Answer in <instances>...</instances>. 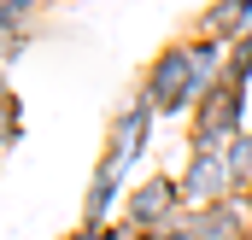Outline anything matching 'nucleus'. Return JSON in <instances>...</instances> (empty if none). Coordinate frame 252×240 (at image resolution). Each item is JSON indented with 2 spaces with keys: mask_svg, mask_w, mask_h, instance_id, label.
Wrapping results in <instances>:
<instances>
[{
  "mask_svg": "<svg viewBox=\"0 0 252 240\" xmlns=\"http://www.w3.org/2000/svg\"><path fill=\"white\" fill-rule=\"evenodd\" d=\"M182 240H252V205L247 199H217L205 211H188Z\"/></svg>",
  "mask_w": 252,
  "mask_h": 240,
  "instance_id": "nucleus-6",
  "label": "nucleus"
},
{
  "mask_svg": "<svg viewBox=\"0 0 252 240\" xmlns=\"http://www.w3.org/2000/svg\"><path fill=\"white\" fill-rule=\"evenodd\" d=\"M247 205H252V193H247Z\"/></svg>",
  "mask_w": 252,
  "mask_h": 240,
  "instance_id": "nucleus-15",
  "label": "nucleus"
},
{
  "mask_svg": "<svg viewBox=\"0 0 252 240\" xmlns=\"http://www.w3.org/2000/svg\"><path fill=\"white\" fill-rule=\"evenodd\" d=\"M176 217H188V199H182V176H147L141 187H129L124 199V223L129 229H147V235H164Z\"/></svg>",
  "mask_w": 252,
  "mask_h": 240,
  "instance_id": "nucleus-3",
  "label": "nucleus"
},
{
  "mask_svg": "<svg viewBox=\"0 0 252 240\" xmlns=\"http://www.w3.org/2000/svg\"><path fill=\"white\" fill-rule=\"evenodd\" d=\"M153 123H158V112H153L141 94H129L124 106L112 112V129H106V158L129 170V164H135V158L153 147Z\"/></svg>",
  "mask_w": 252,
  "mask_h": 240,
  "instance_id": "nucleus-4",
  "label": "nucleus"
},
{
  "mask_svg": "<svg viewBox=\"0 0 252 240\" xmlns=\"http://www.w3.org/2000/svg\"><path fill=\"white\" fill-rule=\"evenodd\" d=\"M124 164H112L106 152H100V164H94V176H88V193H82V223L88 229H106V223H118V205L129 199L124 187Z\"/></svg>",
  "mask_w": 252,
  "mask_h": 240,
  "instance_id": "nucleus-7",
  "label": "nucleus"
},
{
  "mask_svg": "<svg viewBox=\"0 0 252 240\" xmlns=\"http://www.w3.org/2000/svg\"><path fill=\"white\" fill-rule=\"evenodd\" d=\"M24 47H30V24H6V18H0V59L18 64V59H24Z\"/></svg>",
  "mask_w": 252,
  "mask_h": 240,
  "instance_id": "nucleus-11",
  "label": "nucleus"
},
{
  "mask_svg": "<svg viewBox=\"0 0 252 240\" xmlns=\"http://www.w3.org/2000/svg\"><path fill=\"white\" fill-rule=\"evenodd\" d=\"M64 240H106V229H88V223H76V229H70Z\"/></svg>",
  "mask_w": 252,
  "mask_h": 240,
  "instance_id": "nucleus-14",
  "label": "nucleus"
},
{
  "mask_svg": "<svg viewBox=\"0 0 252 240\" xmlns=\"http://www.w3.org/2000/svg\"><path fill=\"white\" fill-rule=\"evenodd\" d=\"M158 118H182L193 112L205 94H199V76H193V59H188V35L182 41H170V47H158L147 70H141V88H135Z\"/></svg>",
  "mask_w": 252,
  "mask_h": 240,
  "instance_id": "nucleus-1",
  "label": "nucleus"
},
{
  "mask_svg": "<svg viewBox=\"0 0 252 240\" xmlns=\"http://www.w3.org/2000/svg\"><path fill=\"white\" fill-rule=\"evenodd\" d=\"M223 158H229V181H235V199H247V193H252V129L229 141V152H223Z\"/></svg>",
  "mask_w": 252,
  "mask_h": 240,
  "instance_id": "nucleus-9",
  "label": "nucleus"
},
{
  "mask_svg": "<svg viewBox=\"0 0 252 240\" xmlns=\"http://www.w3.org/2000/svg\"><path fill=\"white\" fill-rule=\"evenodd\" d=\"M193 35H211V41H241V35H252V0H211L193 18Z\"/></svg>",
  "mask_w": 252,
  "mask_h": 240,
  "instance_id": "nucleus-8",
  "label": "nucleus"
},
{
  "mask_svg": "<svg viewBox=\"0 0 252 240\" xmlns=\"http://www.w3.org/2000/svg\"><path fill=\"white\" fill-rule=\"evenodd\" d=\"M35 6H41V0H0V18H6V24H30Z\"/></svg>",
  "mask_w": 252,
  "mask_h": 240,
  "instance_id": "nucleus-12",
  "label": "nucleus"
},
{
  "mask_svg": "<svg viewBox=\"0 0 252 240\" xmlns=\"http://www.w3.org/2000/svg\"><path fill=\"white\" fill-rule=\"evenodd\" d=\"M24 141V129H18V94L6 88V147H18Z\"/></svg>",
  "mask_w": 252,
  "mask_h": 240,
  "instance_id": "nucleus-13",
  "label": "nucleus"
},
{
  "mask_svg": "<svg viewBox=\"0 0 252 240\" xmlns=\"http://www.w3.org/2000/svg\"><path fill=\"white\" fill-rule=\"evenodd\" d=\"M247 88L217 82L199 106H193V129H188V152H229L235 135H247Z\"/></svg>",
  "mask_w": 252,
  "mask_h": 240,
  "instance_id": "nucleus-2",
  "label": "nucleus"
},
{
  "mask_svg": "<svg viewBox=\"0 0 252 240\" xmlns=\"http://www.w3.org/2000/svg\"><path fill=\"white\" fill-rule=\"evenodd\" d=\"M182 199H188V211H205L217 199H235L229 158L223 152H188V164H182Z\"/></svg>",
  "mask_w": 252,
  "mask_h": 240,
  "instance_id": "nucleus-5",
  "label": "nucleus"
},
{
  "mask_svg": "<svg viewBox=\"0 0 252 240\" xmlns=\"http://www.w3.org/2000/svg\"><path fill=\"white\" fill-rule=\"evenodd\" d=\"M223 82H235V88H252V35L229 41V76H223Z\"/></svg>",
  "mask_w": 252,
  "mask_h": 240,
  "instance_id": "nucleus-10",
  "label": "nucleus"
}]
</instances>
